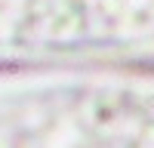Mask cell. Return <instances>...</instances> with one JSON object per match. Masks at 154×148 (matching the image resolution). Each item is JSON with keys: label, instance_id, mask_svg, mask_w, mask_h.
I'll return each instance as SVG.
<instances>
[{"label": "cell", "instance_id": "1", "mask_svg": "<svg viewBox=\"0 0 154 148\" xmlns=\"http://www.w3.org/2000/svg\"><path fill=\"white\" fill-rule=\"evenodd\" d=\"M0 148H154V83L83 74L0 80Z\"/></svg>", "mask_w": 154, "mask_h": 148}, {"label": "cell", "instance_id": "2", "mask_svg": "<svg viewBox=\"0 0 154 148\" xmlns=\"http://www.w3.org/2000/svg\"><path fill=\"white\" fill-rule=\"evenodd\" d=\"M0 59H154V0H0Z\"/></svg>", "mask_w": 154, "mask_h": 148}]
</instances>
